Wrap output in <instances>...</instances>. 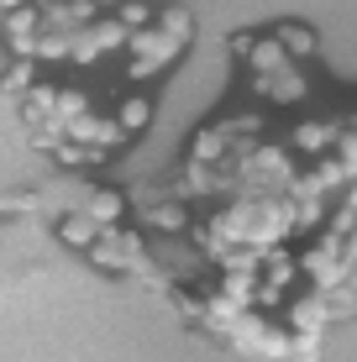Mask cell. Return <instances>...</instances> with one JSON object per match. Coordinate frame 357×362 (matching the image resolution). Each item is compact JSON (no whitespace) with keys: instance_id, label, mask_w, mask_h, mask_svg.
I'll list each match as a JSON object with an SVG mask.
<instances>
[{"instance_id":"cell-1","label":"cell","mask_w":357,"mask_h":362,"mask_svg":"<svg viewBox=\"0 0 357 362\" xmlns=\"http://www.w3.org/2000/svg\"><path fill=\"white\" fill-rule=\"evenodd\" d=\"M142 263H147V242H142V231H131V226L100 231V247L90 252V268L110 273V279H127V273H137Z\"/></svg>"},{"instance_id":"cell-2","label":"cell","mask_w":357,"mask_h":362,"mask_svg":"<svg viewBox=\"0 0 357 362\" xmlns=\"http://www.w3.org/2000/svg\"><path fill=\"white\" fill-rule=\"evenodd\" d=\"M189 163L200 168H221V163H237V142H231V132L216 121H200V127L189 132Z\"/></svg>"},{"instance_id":"cell-3","label":"cell","mask_w":357,"mask_h":362,"mask_svg":"<svg viewBox=\"0 0 357 362\" xmlns=\"http://www.w3.org/2000/svg\"><path fill=\"white\" fill-rule=\"evenodd\" d=\"M326 320H336V315H331V299H326V294H315V289L294 294V299H289V310H284V326H289L294 336H315V341L326 336Z\"/></svg>"},{"instance_id":"cell-4","label":"cell","mask_w":357,"mask_h":362,"mask_svg":"<svg viewBox=\"0 0 357 362\" xmlns=\"http://www.w3.org/2000/svg\"><path fill=\"white\" fill-rule=\"evenodd\" d=\"M127 205H131V194H127V189L95 184V189H90V199H84V216H90L100 231H116V226H127Z\"/></svg>"},{"instance_id":"cell-5","label":"cell","mask_w":357,"mask_h":362,"mask_svg":"<svg viewBox=\"0 0 357 362\" xmlns=\"http://www.w3.org/2000/svg\"><path fill=\"white\" fill-rule=\"evenodd\" d=\"M58 95H64L58 84H37L32 95H21V100H16V116H21V127H27V132L53 127V121H58Z\"/></svg>"},{"instance_id":"cell-6","label":"cell","mask_w":357,"mask_h":362,"mask_svg":"<svg viewBox=\"0 0 357 362\" xmlns=\"http://www.w3.org/2000/svg\"><path fill=\"white\" fill-rule=\"evenodd\" d=\"M247 69H252V79H284V74H294V58L284 53V42H279L274 32H263L257 47H252V58H247Z\"/></svg>"},{"instance_id":"cell-7","label":"cell","mask_w":357,"mask_h":362,"mask_svg":"<svg viewBox=\"0 0 357 362\" xmlns=\"http://www.w3.org/2000/svg\"><path fill=\"white\" fill-rule=\"evenodd\" d=\"M184 53V42H174L163 27H142V32H131V47H127V58H147V64H174V58Z\"/></svg>"},{"instance_id":"cell-8","label":"cell","mask_w":357,"mask_h":362,"mask_svg":"<svg viewBox=\"0 0 357 362\" xmlns=\"http://www.w3.org/2000/svg\"><path fill=\"white\" fill-rule=\"evenodd\" d=\"M142 226L179 236V231H194V221H189V210H184V199H147L142 205Z\"/></svg>"},{"instance_id":"cell-9","label":"cell","mask_w":357,"mask_h":362,"mask_svg":"<svg viewBox=\"0 0 357 362\" xmlns=\"http://www.w3.org/2000/svg\"><path fill=\"white\" fill-rule=\"evenodd\" d=\"M58 242H64L69 252H84V257H90L95 247H100V226H95L84 210H69V216H58Z\"/></svg>"},{"instance_id":"cell-10","label":"cell","mask_w":357,"mask_h":362,"mask_svg":"<svg viewBox=\"0 0 357 362\" xmlns=\"http://www.w3.org/2000/svg\"><path fill=\"white\" fill-rule=\"evenodd\" d=\"M110 116L121 121V132H127V136H142L147 127H153V95H147V90H131V95H121Z\"/></svg>"},{"instance_id":"cell-11","label":"cell","mask_w":357,"mask_h":362,"mask_svg":"<svg viewBox=\"0 0 357 362\" xmlns=\"http://www.w3.org/2000/svg\"><path fill=\"white\" fill-rule=\"evenodd\" d=\"M274 37L284 42V53L294 58V64H300V58H315V53H321V37H315V27H305V21H279Z\"/></svg>"},{"instance_id":"cell-12","label":"cell","mask_w":357,"mask_h":362,"mask_svg":"<svg viewBox=\"0 0 357 362\" xmlns=\"http://www.w3.org/2000/svg\"><path fill=\"white\" fill-rule=\"evenodd\" d=\"M32 58H37V64H69V58H74V27H42V32H37Z\"/></svg>"},{"instance_id":"cell-13","label":"cell","mask_w":357,"mask_h":362,"mask_svg":"<svg viewBox=\"0 0 357 362\" xmlns=\"http://www.w3.org/2000/svg\"><path fill=\"white\" fill-rule=\"evenodd\" d=\"M252 90L263 100H274V105H300L305 100V74L294 69V74H284V79H252Z\"/></svg>"},{"instance_id":"cell-14","label":"cell","mask_w":357,"mask_h":362,"mask_svg":"<svg viewBox=\"0 0 357 362\" xmlns=\"http://www.w3.org/2000/svg\"><path fill=\"white\" fill-rule=\"evenodd\" d=\"M53 163L69 168V173H84V168H100L105 153H95V147H79V142H64V147L53 153Z\"/></svg>"},{"instance_id":"cell-15","label":"cell","mask_w":357,"mask_h":362,"mask_svg":"<svg viewBox=\"0 0 357 362\" xmlns=\"http://www.w3.org/2000/svg\"><path fill=\"white\" fill-rule=\"evenodd\" d=\"M158 27H163L168 37H174V42H184V47H189V42H194V11H189V6H163Z\"/></svg>"},{"instance_id":"cell-16","label":"cell","mask_w":357,"mask_h":362,"mask_svg":"<svg viewBox=\"0 0 357 362\" xmlns=\"http://www.w3.org/2000/svg\"><path fill=\"white\" fill-rule=\"evenodd\" d=\"M100 53H105V47L95 42V32H90V27H79V32H74V58H69L74 69H90V64H95Z\"/></svg>"},{"instance_id":"cell-17","label":"cell","mask_w":357,"mask_h":362,"mask_svg":"<svg viewBox=\"0 0 357 362\" xmlns=\"http://www.w3.org/2000/svg\"><path fill=\"white\" fill-rule=\"evenodd\" d=\"M158 74H163V64H147V58H127V79H131V84H153Z\"/></svg>"},{"instance_id":"cell-18","label":"cell","mask_w":357,"mask_h":362,"mask_svg":"<svg viewBox=\"0 0 357 362\" xmlns=\"http://www.w3.org/2000/svg\"><path fill=\"white\" fill-rule=\"evenodd\" d=\"M0 210H6V216H27V210H37V194H32V189H11Z\"/></svg>"},{"instance_id":"cell-19","label":"cell","mask_w":357,"mask_h":362,"mask_svg":"<svg viewBox=\"0 0 357 362\" xmlns=\"http://www.w3.org/2000/svg\"><path fill=\"white\" fill-rule=\"evenodd\" d=\"M289 362H321V341H315V336H294Z\"/></svg>"},{"instance_id":"cell-20","label":"cell","mask_w":357,"mask_h":362,"mask_svg":"<svg viewBox=\"0 0 357 362\" xmlns=\"http://www.w3.org/2000/svg\"><path fill=\"white\" fill-rule=\"evenodd\" d=\"M257 37H263V32H231V58H242V64H247V58H252V47H257Z\"/></svg>"}]
</instances>
